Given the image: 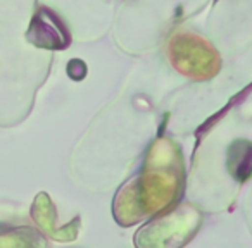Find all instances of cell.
I'll return each mask as SVG.
<instances>
[{"mask_svg": "<svg viewBox=\"0 0 252 248\" xmlns=\"http://www.w3.org/2000/svg\"><path fill=\"white\" fill-rule=\"evenodd\" d=\"M228 169L237 181H247L252 176V143L237 140L228 148Z\"/></svg>", "mask_w": 252, "mask_h": 248, "instance_id": "cell-2", "label": "cell"}, {"mask_svg": "<svg viewBox=\"0 0 252 248\" xmlns=\"http://www.w3.org/2000/svg\"><path fill=\"white\" fill-rule=\"evenodd\" d=\"M26 36L33 45L50 50H63L71 42L69 31L63 19L47 7H40L36 11Z\"/></svg>", "mask_w": 252, "mask_h": 248, "instance_id": "cell-1", "label": "cell"}]
</instances>
